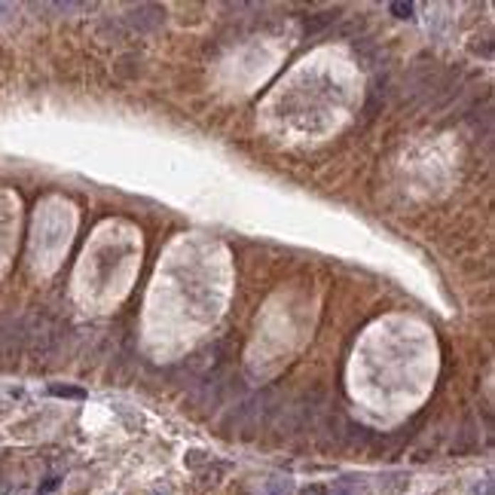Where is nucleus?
<instances>
[{
  "label": "nucleus",
  "instance_id": "11",
  "mask_svg": "<svg viewBox=\"0 0 495 495\" xmlns=\"http://www.w3.org/2000/svg\"><path fill=\"white\" fill-rule=\"evenodd\" d=\"M388 9H391V13H395L398 18H412V9H416V6H412V4H391Z\"/></svg>",
  "mask_w": 495,
  "mask_h": 495
},
{
  "label": "nucleus",
  "instance_id": "8",
  "mask_svg": "<svg viewBox=\"0 0 495 495\" xmlns=\"http://www.w3.org/2000/svg\"><path fill=\"white\" fill-rule=\"evenodd\" d=\"M263 495H291V480H287V477H272L263 486Z\"/></svg>",
  "mask_w": 495,
  "mask_h": 495
},
{
  "label": "nucleus",
  "instance_id": "9",
  "mask_svg": "<svg viewBox=\"0 0 495 495\" xmlns=\"http://www.w3.org/2000/svg\"><path fill=\"white\" fill-rule=\"evenodd\" d=\"M334 495H358V477H343L336 483Z\"/></svg>",
  "mask_w": 495,
  "mask_h": 495
},
{
  "label": "nucleus",
  "instance_id": "6",
  "mask_svg": "<svg viewBox=\"0 0 495 495\" xmlns=\"http://www.w3.org/2000/svg\"><path fill=\"white\" fill-rule=\"evenodd\" d=\"M126 34H129V31H126V25H122V22H110V18H105V22L98 25V37L105 40V43H117V40H122Z\"/></svg>",
  "mask_w": 495,
  "mask_h": 495
},
{
  "label": "nucleus",
  "instance_id": "10",
  "mask_svg": "<svg viewBox=\"0 0 495 495\" xmlns=\"http://www.w3.org/2000/svg\"><path fill=\"white\" fill-rule=\"evenodd\" d=\"M49 391H53L55 398H86V391H82V388H65V385H53Z\"/></svg>",
  "mask_w": 495,
  "mask_h": 495
},
{
  "label": "nucleus",
  "instance_id": "2",
  "mask_svg": "<svg viewBox=\"0 0 495 495\" xmlns=\"http://www.w3.org/2000/svg\"><path fill=\"white\" fill-rule=\"evenodd\" d=\"M339 18V9H327V13H312V16H306L303 18V31L309 37H318L321 31H327L330 25H334Z\"/></svg>",
  "mask_w": 495,
  "mask_h": 495
},
{
  "label": "nucleus",
  "instance_id": "12",
  "mask_svg": "<svg viewBox=\"0 0 495 495\" xmlns=\"http://www.w3.org/2000/svg\"><path fill=\"white\" fill-rule=\"evenodd\" d=\"M300 495H327V489H324V486H318V483H312V486H306Z\"/></svg>",
  "mask_w": 495,
  "mask_h": 495
},
{
  "label": "nucleus",
  "instance_id": "4",
  "mask_svg": "<svg viewBox=\"0 0 495 495\" xmlns=\"http://www.w3.org/2000/svg\"><path fill=\"white\" fill-rule=\"evenodd\" d=\"M407 483H410V477L404 471L385 474V477H379V492H383V495H400L407 489Z\"/></svg>",
  "mask_w": 495,
  "mask_h": 495
},
{
  "label": "nucleus",
  "instance_id": "13",
  "mask_svg": "<svg viewBox=\"0 0 495 495\" xmlns=\"http://www.w3.org/2000/svg\"><path fill=\"white\" fill-rule=\"evenodd\" d=\"M58 486V477H49L46 483H43V486H40V492H53Z\"/></svg>",
  "mask_w": 495,
  "mask_h": 495
},
{
  "label": "nucleus",
  "instance_id": "1",
  "mask_svg": "<svg viewBox=\"0 0 495 495\" xmlns=\"http://www.w3.org/2000/svg\"><path fill=\"white\" fill-rule=\"evenodd\" d=\"M162 18H165V9L156 6V4H141L135 6L132 13L126 16V31H138V34H150V31H156L162 25Z\"/></svg>",
  "mask_w": 495,
  "mask_h": 495
},
{
  "label": "nucleus",
  "instance_id": "7",
  "mask_svg": "<svg viewBox=\"0 0 495 495\" xmlns=\"http://www.w3.org/2000/svg\"><path fill=\"white\" fill-rule=\"evenodd\" d=\"M355 53L364 58V68H376V61H379V49L370 43L367 37H361V40H355Z\"/></svg>",
  "mask_w": 495,
  "mask_h": 495
},
{
  "label": "nucleus",
  "instance_id": "3",
  "mask_svg": "<svg viewBox=\"0 0 495 495\" xmlns=\"http://www.w3.org/2000/svg\"><path fill=\"white\" fill-rule=\"evenodd\" d=\"M113 74L119 80H138L141 77V55H122L117 65H113Z\"/></svg>",
  "mask_w": 495,
  "mask_h": 495
},
{
  "label": "nucleus",
  "instance_id": "5",
  "mask_svg": "<svg viewBox=\"0 0 495 495\" xmlns=\"http://www.w3.org/2000/svg\"><path fill=\"white\" fill-rule=\"evenodd\" d=\"M343 437H346L348 443H352V447H367L370 440H376V437H373V431H367L364 425H355V422H346Z\"/></svg>",
  "mask_w": 495,
  "mask_h": 495
}]
</instances>
